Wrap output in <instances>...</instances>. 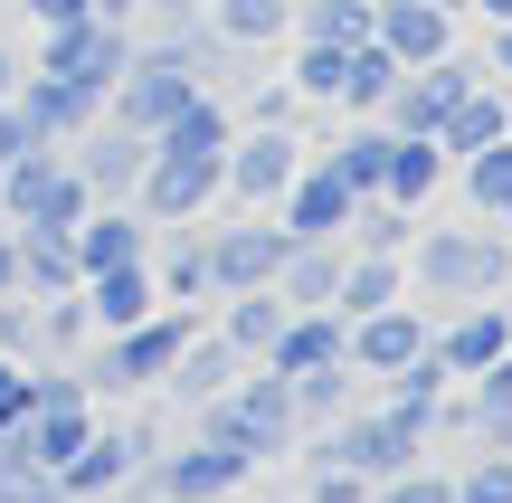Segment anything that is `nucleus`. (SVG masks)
<instances>
[{
  "mask_svg": "<svg viewBox=\"0 0 512 503\" xmlns=\"http://www.w3.org/2000/svg\"><path fill=\"white\" fill-rule=\"evenodd\" d=\"M408 276L427 285L437 304H484V295H503V276H512V247H503V228H427L418 238V257H408Z\"/></svg>",
  "mask_w": 512,
  "mask_h": 503,
  "instance_id": "nucleus-1",
  "label": "nucleus"
},
{
  "mask_svg": "<svg viewBox=\"0 0 512 503\" xmlns=\"http://www.w3.org/2000/svg\"><path fill=\"white\" fill-rule=\"evenodd\" d=\"M86 428H95V399H86V380L76 371H38V390H29V409L10 418V437H0V456H19V466H67L76 447H86Z\"/></svg>",
  "mask_w": 512,
  "mask_h": 503,
  "instance_id": "nucleus-2",
  "label": "nucleus"
},
{
  "mask_svg": "<svg viewBox=\"0 0 512 503\" xmlns=\"http://www.w3.org/2000/svg\"><path fill=\"white\" fill-rule=\"evenodd\" d=\"M190 333H200V323H190V304H162V314H143V323H124V333H105L95 371H76V380H86L95 409H105V399H124V390H152Z\"/></svg>",
  "mask_w": 512,
  "mask_h": 503,
  "instance_id": "nucleus-3",
  "label": "nucleus"
},
{
  "mask_svg": "<svg viewBox=\"0 0 512 503\" xmlns=\"http://www.w3.org/2000/svg\"><path fill=\"white\" fill-rule=\"evenodd\" d=\"M0 200H10V228H76L95 209V190H86V171H76L67 143H29L0 171Z\"/></svg>",
  "mask_w": 512,
  "mask_h": 503,
  "instance_id": "nucleus-4",
  "label": "nucleus"
},
{
  "mask_svg": "<svg viewBox=\"0 0 512 503\" xmlns=\"http://www.w3.org/2000/svg\"><path fill=\"white\" fill-rule=\"evenodd\" d=\"M190 95H200V67H190L181 48H162V38H152V48L124 57V76H114L105 114H114V124H133V133H162L171 114L190 105Z\"/></svg>",
  "mask_w": 512,
  "mask_h": 503,
  "instance_id": "nucleus-5",
  "label": "nucleus"
},
{
  "mask_svg": "<svg viewBox=\"0 0 512 503\" xmlns=\"http://www.w3.org/2000/svg\"><path fill=\"white\" fill-rule=\"evenodd\" d=\"M418 447L427 437L408 428L399 409H370V418H332V428H313V456H332V466H351L361 485H380V475H399V466H418Z\"/></svg>",
  "mask_w": 512,
  "mask_h": 503,
  "instance_id": "nucleus-6",
  "label": "nucleus"
},
{
  "mask_svg": "<svg viewBox=\"0 0 512 503\" xmlns=\"http://www.w3.org/2000/svg\"><path fill=\"white\" fill-rule=\"evenodd\" d=\"M124 57H133L124 19H95V10H86V19H67V29H38V67L67 76V86H86V95H114Z\"/></svg>",
  "mask_w": 512,
  "mask_h": 503,
  "instance_id": "nucleus-7",
  "label": "nucleus"
},
{
  "mask_svg": "<svg viewBox=\"0 0 512 503\" xmlns=\"http://www.w3.org/2000/svg\"><path fill=\"white\" fill-rule=\"evenodd\" d=\"M152 447H162L152 428H114V418L95 409L86 447L57 466V485H67V503H105V494H124V485H133V466H152Z\"/></svg>",
  "mask_w": 512,
  "mask_h": 503,
  "instance_id": "nucleus-8",
  "label": "nucleus"
},
{
  "mask_svg": "<svg viewBox=\"0 0 512 503\" xmlns=\"http://www.w3.org/2000/svg\"><path fill=\"white\" fill-rule=\"evenodd\" d=\"M294 171H304V143H294L285 124H238L228 152H219V190L247 200V209H275V190H285Z\"/></svg>",
  "mask_w": 512,
  "mask_h": 503,
  "instance_id": "nucleus-9",
  "label": "nucleus"
},
{
  "mask_svg": "<svg viewBox=\"0 0 512 503\" xmlns=\"http://www.w3.org/2000/svg\"><path fill=\"white\" fill-rule=\"evenodd\" d=\"M200 247H209V295H247V285H275L294 238L275 209H247V228H200Z\"/></svg>",
  "mask_w": 512,
  "mask_h": 503,
  "instance_id": "nucleus-10",
  "label": "nucleus"
},
{
  "mask_svg": "<svg viewBox=\"0 0 512 503\" xmlns=\"http://www.w3.org/2000/svg\"><path fill=\"white\" fill-rule=\"evenodd\" d=\"M247 485V456H228V447H181V456H152V466H133V494L143 503H228Z\"/></svg>",
  "mask_w": 512,
  "mask_h": 503,
  "instance_id": "nucleus-11",
  "label": "nucleus"
},
{
  "mask_svg": "<svg viewBox=\"0 0 512 503\" xmlns=\"http://www.w3.org/2000/svg\"><path fill=\"white\" fill-rule=\"evenodd\" d=\"M133 200H143V219H200V209L219 200V152L152 143V162H143V181H133Z\"/></svg>",
  "mask_w": 512,
  "mask_h": 503,
  "instance_id": "nucleus-12",
  "label": "nucleus"
},
{
  "mask_svg": "<svg viewBox=\"0 0 512 503\" xmlns=\"http://www.w3.org/2000/svg\"><path fill=\"white\" fill-rule=\"evenodd\" d=\"M351 209H361V190H351L342 171L323 162V152H304V171L275 190V219H285V238H342Z\"/></svg>",
  "mask_w": 512,
  "mask_h": 503,
  "instance_id": "nucleus-13",
  "label": "nucleus"
},
{
  "mask_svg": "<svg viewBox=\"0 0 512 503\" xmlns=\"http://www.w3.org/2000/svg\"><path fill=\"white\" fill-rule=\"evenodd\" d=\"M67 152H76V171H86L95 200H133V181H143V162H152V133H133V124H114V114H95Z\"/></svg>",
  "mask_w": 512,
  "mask_h": 503,
  "instance_id": "nucleus-14",
  "label": "nucleus"
},
{
  "mask_svg": "<svg viewBox=\"0 0 512 503\" xmlns=\"http://www.w3.org/2000/svg\"><path fill=\"white\" fill-rule=\"evenodd\" d=\"M10 105H19V124L38 133V143H76V133L105 114V95H86V86H67V76H48V67H29L10 86Z\"/></svg>",
  "mask_w": 512,
  "mask_h": 503,
  "instance_id": "nucleus-15",
  "label": "nucleus"
},
{
  "mask_svg": "<svg viewBox=\"0 0 512 503\" xmlns=\"http://www.w3.org/2000/svg\"><path fill=\"white\" fill-rule=\"evenodd\" d=\"M408 352H427V323H418V304H380V314H361V323H342V361H351V371H399V361Z\"/></svg>",
  "mask_w": 512,
  "mask_h": 503,
  "instance_id": "nucleus-16",
  "label": "nucleus"
},
{
  "mask_svg": "<svg viewBox=\"0 0 512 503\" xmlns=\"http://www.w3.org/2000/svg\"><path fill=\"white\" fill-rule=\"evenodd\" d=\"M370 38H380L399 67H427V57H446L456 19H446L437 0H370Z\"/></svg>",
  "mask_w": 512,
  "mask_h": 503,
  "instance_id": "nucleus-17",
  "label": "nucleus"
},
{
  "mask_svg": "<svg viewBox=\"0 0 512 503\" xmlns=\"http://www.w3.org/2000/svg\"><path fill=\"white\" fill-rule=\"evenodd\" d=\"M76 295H86V323H95V333H124V323L162 314V285H152V266H143V257H133V266H95Z\"/></svg>",
  "mask_w": 512,
  "mask_h": 503,
  "instance_id": "nucleus-18",
  "label": "nucleus"
},
{
  "mask_svg": "<svg viewBox=\"0 0 512 503\" xmlns=\"http://www.w3.org/2000/svg\"><path fill=\"white\" fill-rule=\"evenodd\" d=\"M427 352H437V361H446L456 380H475V371H484L494 352H512V314H503L494 295H484V304H465V314L446 323V333H427Z\"/></svg>",
  "mask_w": 512,
  "mask_h": 503,
  "instance_id": "nucleus-19",
  "label": "nucleus"
},
{
  "mask_svg": "<svg viewBox=\"0 0 512 503\" xmlns=\"http://www.w3.org/2000/svg\"><path fill=\"white\" fill-rule=\"evenodd\" d=\"M512 133V86H465L456 105H446V124H437V143H446V162H465V152H484V143H503Z\"/></svg>",
  "mask_w": 512,
  "mask_h": 503,
  "instance_id": "nucleus-20",
  "label": "nucleus"
},
{
  "mask_svg": "<svg viewBox=\"0 0 512 503\" xmlns=\"http://www.w3.org/2000/svg\"><path fill=\"white\" fill-rule=\"evenodd\" d=\"M285 314H294V304L275 295V285H247V295H219V342H228L238 361H266V352H275V333H285Z\"/></svg>",
  "mask_w": 512,
  "mask_h": 503,
  "instance_id": "nucleus-21",
  "label": "nucleus"
},
{
  "mask_svg": "<svg viewBox=\"0 0 512 503\" xmlns=\"http://www.w3.org/2000/svg\"><path fill=\"white\" fill-rule=\"evenodd\" d=\"M399 295H408V266L399 257H361V247H351L342 276H332V314H342V323L380 314V304H399Z\"/></svg>",
  "mask_w": 512,
  "mask_h": 503,
  "instance_id": "nucleus-22",
  "label": "nucleus"
},
{
  "mask_svg": "<svg viewBox=\"0 0 512 503\" xmlns=\"http://www.w3.org/2000/svg\"><path fill=\"white\" fill-rule=\"evenodd\" d=\"M238 371H247V361L228 352L219 333H190L181 352H171V371H162V390H171V399H190V409H200V399H219V390H228V380H238Z\"/></svg>",
  "mask_w": 512,
  "mask_h": 503,
  "instance_id": "nucleus-23",
  "label": "nucleus"
},
{
  "mask_svg": "<svg viewBox=\"0 0 512 503\" xmlns=\"http://www.w3.org/2000/svg\"><path fill=\"white\" fill-rule=\"evenodd\" d=\"M437 181H446V143H437V133H399V143H389V181H380V200L427 209V200H437Z\"/></svg>",
  "mask_w": 512,
  "mask_h": 503,
  "instance_id": "nucleus-24",
  "label": "nucleus"
},
{
  "mask_svg": "<svg viewBox=\"0 0 512 503\" xmlns=\"http://www.w3.org/2000/svg\"><path fill=\"white\" fill-rule=\"evenodd\" d=\"M342 257H351L342 238H294V247H285V266H275V295H285V304H332V276H342Z\"/></svg>",
  "mask_w": 512,
  "mask_h": 503,
  "instance_id": "nucleus-25",
  "label": "nucleus"
},
{
  "mask_svg": "<svg viewBox=\"0 0 512 503\" xmlns=\"http://www.w3.org/2000/svg\"><path fill=\"white\" fill-rule=\"evenodd\" d=\"M76 247L67 228H19V295H76Z\"/></svg>",
  "mask_w": 512,
  "mask_h": 503,
  "instance_id": "nucleus-26",
  "label": "nucleus"
},
{
  "mask_svg": "<svg viewBox=\"0 0 512 503\" xmlns=\"http://www.w3.org/2000/svg\"><path fill=\"white\" fill-rule=\"evenodd\" d=\"M209 38L219 48H266V38H285V19H294V0H209Z\"/></svg>",
  "mask_w": 512,
  "mask_h": 503,
  "instance_id": "nucleus-27",
  "label": "nucleus"
},
{
  "mask_svg": "<svg viewBox=\"0 0 512 503\" xmlns=\"http://www.w3.org/2000/svg\"><path fill=\"white\" fill-rule=\"evenodd\" d=\"M389 143H399V133H389L380 114H361V124H351L342 143L323 152V162H332V171H342V181H351V190H361V200H370V190L389 181Z\"/></svg>",
  "mask_w": 512,
  "mask_h": 503,
  "instance_id": "nucleus-28",
  "label": "nucleus"
},
{
  "mask_svg": "<svg viewBox=\"0 0 512 503\" xmlns=\"http://www.w3.org/2000/svg\"><path fill=\"white\" fill-rule=\"evenodd\" d=\"M399 76H408L399 57H389L380 38H361V48L342 57V95H332V105H342V114H380V105H389V86H399Z\"/></svg>",
  "mask_w": 512,
  "mask_h": 503,
  "instance_id": "nucleus-29",
  "label": "nucleus"
},
{
  "mask_svg": "<svg viewBox=\"0 0 512 503\" xmlns=\"http://www.w3.org/2000/svg\"><path fill=\"white\" fill-rule=\"evenodd\" d=\"M465 200H475L484 228H512V133L484 152H465Z\"/></svg>",
  "mask_w": 512,
  "mask_h": 503,
  "instance_id": "nucleus-30",
  "label": "nucleus"
},
{
  "mask_svg": "<svg viewBox=\"0 0 512 503\" xmlns=\"http://www.w3.org/2000/svg\"><path fill=\"white\" fill-rule=\"evenodd\" d=\"M228 133H238V114H228V105H219V95H209V86H200V95H190V105H181V114H171V124H162V133H152V143H181V152H228Z\"/></svg>",
  "mask_w": 512,
  "mask_h": 503,
  "instance_id": "nucleus-31",
  "label": "nucleus"
},
{
  "mask_svg": "<svg viewBox=\"0 0 512 503\" xmlns=\"http://www.w3.org/2000/svg\"><path fill=\"white\" fill-rule=\"evenodd\" d=\"M285 29L332 38V48H361V38H370V0H294V19H285Z\"/></svg>",
  "mask_w": 512,
  "mask_h": 503,
  "instance_id": "nucleus-32",
  "label": "nucleus"
},
{
  "mask_svg": "<svg viewBox=\"0 0 512 503\" xmlns=\"http://www.w3.org/2000/svg\"><path fill=\"white\" fill-rule=\"evenodd\" d=\"M342 371H351V361H323V371H294L285 380V390H294V428H332V418H342Z\"/></svg>",
  "mask_w": 512,
  "mask_h": 503,
  "instance_id": "nucleus-33",
  "label": "nucleus"
},
{
  "mask_svg": "<svg viewBox=\"0 0 512 503\" xmlns=\"http://www.w3.org/2000/svg\"><path fill=\"white\" fill-rule=\"evenodd\" d=\"M152 285H162V304H200L209 295V247H200V228H181V247L152 266Z\"/></svg>",
  "mask_w": 512,
  "mask_h": 503,
  "instance_id": "nucleus-34",
  "label": "nucleus"
},
{
  "mask_svg": "<svg viewBox=\"0 0 512 503\" xmlns=\"http://www.w3.org/2000/svg\"><path fill=\"white\" fill-rule=\"evenodd\" d=\"M342 57H351V48L304 38V57H294V95H304V105H332V95H342Z\"/></svg>",
  "mask_w": 512,
  "mask_h": 503,
  "instance_id": "nucleus-35",
  "label": "nucleus"
},
{
  "mask_svg": "<svg viewBox=\"0 0 512 503\" xmlns=\"http://www.w3.org/2000/svg\"><path fill=\"white\" fill-rule=\"evenodd\" d=\"M456 485V503H512V447H484L465 475H446Z\"/></svg>",
  "mask_w": 512,
  "mask_h": 503,
  "instance_id": "nucleus-36",
  "label": "nucleus"
},
{
  "mask_svg": "<svg viewBox=\"0 0 512 503\" xmlns=\"http://www.w3.org/2000/svg\"><path fill=\"white\" fill-rule=\"evenodd\" d=\"M0 361H48V342H38V304L29 295H0Z\"/></svg>",
  "mask_w": 512,
  "mask_h": 503,
  "instance_id": "nucleus-37",
  "label": "nucleus"
},
{
  "mask_svg": "<svg viewBox=\"0 0 512 503\" xmlns=\"http://www.w3.org/2000/svg\"><path fill=\"white\" fill-rule=\"evenodd\" d=\"M370 503H456V485H446L437 466H399V475L370 485Z\"/></svg>",
  "mask_w": 512,
  "mask_h": 503,
  "instance_id": "nucleus-38",
  "label": "nucleus"
},
{
  "mask_svg": "<svg viewBox=\"0 0 512 503\" xmlns=\"http://www.w3.org/2000/svg\"><path fill=\"white\" fill-rule=\"evenodd\" d=\"M0 503H67V485H57L48 466H19V456H0Z\"/></svg>",
  "mask_w": 512,
  "mask_h": 503,
  "instance_id": "nucleus-39",
  "label": "nucleus"
},
{
  "mask_svg": "<svg viewBox=\"0 0 512 503\" xmlns=\"http://www.w3.org/2000/svg\"><path fill=\"white\" fill-rule=\"evenodd\" d=\"M304 503H370V485L351 466H332V456H313V485H304Z\"/></svg>",
  "mask_w": 512,
  "mask_h": 503,
  "instance_id": "nucleus-40",
  "label": "nucleus"
},
{
  "mask_svg": "<svg viewBox=\"0 0 512 503\" xmlns=\"http://www.w3.org/2000/svg\"><path fill=\"white\" fill-rule=\"evenodd\" d=\"M29 390H38V371H29V361H0V437H10V418L29 409Z\"/></svg>",
  "mask_w": 512,
  "mask_h": 503,
  "instance_id": "nucleus-41",
  "label": "nucleus"
},
{
  "mask_svg": "<svg viewBox=\"0 0 512 503\" xmlns=\"http://www.w3.org/2000/svg\"><path fill=\"white\" fill-rule=\"evenodd\" d=\"M29 143H38V133L19 124V105H10V95H0V171H10V162H19V152H29Z\"/></svg>",
  "mask_w": 512,
  "mask_h": 503,
  "instance_id": "nucleus-42",
  "label": "nucleus"
},
{
  "mask_svg": "<svg viewBox=\"0 0 512 503\" xmlns=\"http://www.w3.org/2000/svg\"><path fill=\"white\" fill-rule=\"evenodd\" d=\"M294 105H304V95H294V86H266V95H256V105H247V124H294Z\"/></svg>",
  "mask_w": 512,
  "mask_h": 503,
  "instance_id": "nucleus-43",
  "label": "nucleus"
},
{
  "mask_svg": "<svg viewBox=\"0 0 512 503\" xmlns=\"http://www.w3.org/2000/svg\"><path fill=\"white\" fill-rule=\"evenodd\" d=\"M19 10H29V19H38V29H67V19H86V10H95V0H19Z\"/></svg>",
  "mask_w": 512,
  "mask_h": 503,
  "instance_id": "nucleus-44",
  "label": "nucleus"
},
{
  "mask_svg": "<svg viewBox=\"0 0 512 503\" xmlns=\"http://www.w3.org/2000/svg\"><path fill=\"white\" fill-rule=\"evenodd\" d=\"M475 399H512V352H494V361L475 371Z\"/></svg>",
  "mask_w": 512,
  "mask_h": 503,
  "instance_id": "nucleus-45",
  "label": "nucleus"
},
{
  "mask_svg": "<svg viewBox=\"0 0 512 503\" xmlns=\"http://www.w3.org/2000/svg\"><path fill=\"white\" fill-rule=\"evenodd\" d=\"M484 76H512V19H494V67Z\"/></svg>",
  "mask_w": 512,
  "mask_h": 503,
  "instance_id": "nucleus-46",
  "label": "nucleus"
},
{
  "mask_svg": "<svg viewBox=\"0 0 512 503\" xmlns=\"http://www.w3.org/2000/svg\"><path fill=\"white\" fill-rule=\"evenodd\" d=\"M143 10H162V19H171V29H181V19H200V10H209V0H143Z\"/></svg>",
  "mask_w": 512,
  "mask_h": 503,
  "instance_id": "nucleus-47",
  "label": "nucleus"
},
{
  "mask_svg": "<svg viewBox=\"0 0 512 503\" xmlns=\"http://www.w3.org/2000/svg\"><path fill=\"white\" fill-rule=\"evenodd\" d=\"M133 10H143V0H95V19H133Z\"/></svg>",
  "mask_w": 512,
  "mask_h": 503,
  "instance_id": "nucleus-48",
  "label": "nucleus"
},
{
  "mask_svg": "<svg viewBox=\"0 0 512 503\" xmlns=\"http://www.w3.org/2000/svg\"><path fill=\"white\" fill-rule=\"evenodd\" d=\"M10 86H19V57H10V48H0V95H10Z\"/></svg>",
  "mask_w": 512,
  "mask_h": 503,
  "instance_id": "nucleus-49",
  "label": "nucleus"
},
{
  "mask_svg": "<svg viewBox=\"0 0 512 503\" xmlns=\"http://www.w3.org/2000/svg\"><path fill=\"white\" fill-rule=\"evenodd\" d=\"M475 10H484V19H512V0H475Z\"/></svg>",
  "mask_w": 512,
  "mask_h": 503,
  "instance_id": "nucleus-50",
  "label": "nucleus"
},
{
  "mask_svg": "<svg viewBox=\"0 0 512 503\" xmlns=\"http://www.w3.org/2000/svg\"><path fill=\"white\" fill-rule=\"evenodd\" d=\"M437 10H446V19H456V10H475V0H437Z\"/></svg>",
  "mask_w": 512,
  "mask_h": 503,
  "instance_id": "nucleus-51",
  "label": "nucleus"
}]
</instances>
